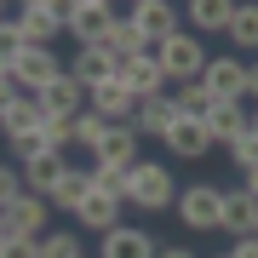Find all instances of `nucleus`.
Segmentation results:
<instances>
[{
    "label": "nucleus",
    "instance_id": "33",
    "mask_svg": "<svg viewBox=\"0 0 258 258\" xmlns=\"http://www.w3.org/2000/svg\"><path fill=\"white\" fill-rule=\"evenodd\" d=\"M86 172H92V189L98 195H126V166H86Z\"/></svg>",
    "mask_w": 258,
    "mask_h": 258
},
{
    "label": "nucleus",
    "instance_id": "15",
    "mask_svg": "<svg viewBox=\"0 0 258 258\" xmlns=\"http://www.w3.org/2000/svg\"><path fill=\"white\" fill-rule=\"evenodd\" d=\"M138 144H144L138 132H132L126 120H115V126L98 138V149H92V166H132L138 161Z\"/></svg>",
    "mask_w": 258,
    "mask_h": 258
},
{
    "label": "nucleus",
    "instance_id": "29",
    "mask_svg": "<svg viewBox=\"0 0 258 258\" xmlns=\"http://www.w3.org/2000/svg\"><path fill=\"white\" fill-rule=\"evenodd\" d=\"M40 258H86L81 252V235H75V230H46V235H40Z\"/></svg>",
    "mask_w": 258,
    "mask_h": 258
},
{
    "label": "nucleus",
    "instance_id": "16",
    "mask_svg": "<svg viewBox=\"0 0 258 258\" xmlns=\"http://www.w3.org/2000/svg\"><path fill=\"white\" fill-rule=\"evenodd\" d=\"M12 29H18V40H23V46H52V40L63 35V23H57L46 6H18Z\"/></svg>",
    "mask_w": 258,
    "mask_h": 258
},
{
    "label": "nucleus",
    "instance_id": "34",
    "mask_svg": "<svg viewBox=\"0 0 258 258\" xmlns=\"http://www.w3.org/2000/svg\"><path fill=\"white\" fill-rule=\"evenodd\" d=\"M12 195H23V166L18 161H0V207H6Z\"/></svg>",
    "mask_w": 258,
    "mask_h": 258
},
{
    "label": "nucleus",
    "instance_id": "17",
    "mask_svg": "<svg viewBox=\"0 0 258 258\" xmlns=\"http://www.w3.org/2000/svg\"><path fill=\"white\" fill-rule=\"evenodd\" d=\"M172 120H178V109H172V98L161 92V98H138V103H132V120H126V126L138 132V138H161Z\"/></svg>",
    "mask_w": 258,
    "mask_h": 258
},
{
    "label": "nucleus",
    "instance_id": "13",
    "mask_svg": "<svg viewBox=\"0 0 258 258\" xmlns=\"http://www.w3.org/2000/svg\"><path fill=\"white\" fill-rule=\"evenodd\" d=\"M161 144H166V155H172V161H201L207 149H212L207 126H201V120H184V115H178L172 126L161 132Z\"/></svg>",
    "mask_w": 258,
    "mask_h": 258
},
{
    "label": "nucleus",
    "instance_id": "2",
    "mask_svg": "<svg viewBox=\"0 0 258 258\" xmlns=\"http://www.w3.org/2000/svg\"><path fill=\"white\" fill-rule=\"evenodd\" d=\"M207 46H201V35L195 29H178V35H166L161 46H155V63L166 75V86H178V81H201V69H207Z\"/></svg>",
    "mask_w": 258,
    "mask_h": 258
},
{
    "label": "nucleus",
    "instance_id": "43",
    "mask_svg": "<svg viewBox=\"0 0 258 258\" xmlns=\"http://www.w3.org/2000/svg\"><path fill=\"white\" fill-rule=\"evenodd\" d=\"M81 6H115V0H81Z\"/></svg>",
    "mask_w": 258,
    "mask_h": 258
},
{
    "label": "nucleus",
    "instance_id": "3",
    "mask_svg": "<svg viewBox=\"0 0 258 258\" xmlns=\"http://www.w3.org/2000/svg\"><path fill=\"white\" fill-rule=\"evenodd\" d=\"M218 201H224L218 184H189V189L172 195V212H178V224H184V230L212 235V230H218Z\"/></svg>",
    "mask_w": 258,
    "mask_h": 258
},
{
    "label": "nucleus",
    "instance_id": "32",
    "mask_svg": "<svg viewBox=\"0 0 258 258\" xmlns=\"http://www.w3.org/2000/svg\"><path fill=\"white\" fill-rule=\"evenodd\" d=\"M103 132H109V120H103V115H92V109L75 115V144H81V149H98Z\"/></svg>",
    "mask_w": 258,
    "mask_h": 258
},
{
    "label": "nucleus",
    "instance_id": "44",
    "mask_svg": "<svg viewBox=\"0 0 258 258\" xmlns=\"http://www.w3.org/2000/svg\"><path fill=\"white\" fill-rule=\"evenodd\" d=\"M6 235H12V230H6V212H0V241H6Z\"/></svg>",
    "mask_w": 258,
    "mask_h": 258
},
{
    "label": "nucleus",
    "instance_id": "40",
    "mask_svg": "<svg viewBox=\"0 0 258 258\" xmlns=\"http://www.w3.org/2000/svg\"><path fill=\"white\" fill-rule=\"evenodd\" d=\"M155 258H195L189 247H155Z\"/></svg>",
    "mask_w": 258,
    "mask_h": 258
},
{
    "label": "nucleus",
    "instance_id": "10",
    "mask_svg": "<svg viewBox=\"0 0 258 258\" xmlns=\"http://www.w3.org/2000/svg\"><path fill=\"white\" fill-rule=\"evenodd\" d=\"M63 75L81 92H92V86H103V81H115V57L103 52V46H75V57L63 63Z\"/></svg>",
    "mask_w": 258,
    "mask_h": 258
},
{
    "label": "nucleus",
    "instance_id": "4",
    "mask_svg": "<svg viewBox=\"0 0 258 258\" xmlns=\"http://www.w3.org/2000/svg\"><path fill=\"white\" fill-rule=\"evenodd\" d=\"M57 75H63V63H57L52 46H23L18 57H12V86H18V92H29V98L46 92Z\"/></svg>",
    "mask_w": 258,
    "mask_h": 258
},
{
    "label": "nucleus",
    "instance_id": "39",
    "mask_svg": "<svg viewBox=\"0 0 258 258\" xmlns=\"http://www.w3.org/2000/svg\"><path fill=\"white\" fill-rule=\"evenodd\" d=\"M247 98L258 103V57H252V63H247Z\"/></svg>",
    "mask_w": 258,
    "mask_h": 258
},
{
    "label": "nucleus",
    "instance_id": "7",
    "mask_svg": "<svg viewBox=\"0 0 258 258\" xmlns=\"http://www.w3.org/2000/svg\"><path fill=\"white\" fill-rule=\"evenodd\" d=\"M115 86L126 98H161L166 92V75L155 63V52H138V57H120L115 63Z\"/></svg>",
    "mask_w": 258,
    "mask_h": 258
},
{
    "label": "nucleus",
    "instance_id": "23",
    "mask_svg": "<svg viewBox=\"0 0 258 258\" xmlns=\"http://www.w3.org/2000/svg\"><path fill=\"white\" fill-rule=\"evenodd\" d=\"M201 126H207L212 144H235L241 132H247V109H241V103H212V115L201 120Z\"/></svg>",
    "mask_w": 258,
    "mask_h": 258
},
{
    "label": "nucleus",
    "instance_id": "8",
    "mask_svg": "<svg viewBox=\"0 0 258 258\" xmlns=\"http://www.w3.org/2000/svg\"><path fill=\"white\" fill-rule=\"evenodd\" d=\"M0 212H6V230H12V235H29V241H40V235L52 230V207H46V195H35V189L12 195V201L0 207Z\"/></svg>",
    "mask_w": 258,
    "mask_h": 258
},
{
    "label": "nucleus",
    "instance_id": "36",
    "mask_svg": "<svg viewBox=\"0 0 258 258\" xmlns=\"http://www.w3.org/2000/svg\"><path fill=\"white\" fill-rule=\"evenodd\" d=\"M23 52V40H18V29H12V18H0V63L12 69V57Z\"/></svg>",
    "mask_w": 258,
    "mask_h": 258
},
{
    "label": "nucleus",
    "instance_id": "41",
    "mask_svg": "<svg viewBox=\"0 0 258 258\" xmlns=\"http://www.w3.org/2000/svg\"><path fill=\"white\" fill-rule=\"evenodd\" d=\"M247 189H252V195H258V166H252V172H247Z\"/></svg>",
    "mask_w": 258,
    "mask_h": 258
},
{
    "label": "nucleus",
    "instance_id": "12",
    "mask_svg": "<svg viewBox=\"0 0 258 258\" xmlns=\"http://www.w3.org/2000/svg\"><path fill=\"white\" fill-rule=\"evenodd\" d=\"M109 23H115V6H75L69 23H63V35L75 40V46H103Z\"/></svg>",
    "mask_w": 258,
    "mask_h": 258
},
{
    "label": "nucleus",
    "instance_id": "19",
    "mask_svg": "<svg viewBox=\"0 0 258 258\" xmlns=\"http://www.w3.org/2000/svg\"><path fill=\"white\" fill-rule=\"evenodd\" d=\"M35 103H40V115H81L86 109V92L69 81V75H57L46 92H35Z\"/></svg>",
    "mask_w": 258,
    "mask_h": 258
},
{
    "label": "nucleus",
    "instance_id": "22",
    "mask_svg": "<svg viewBox=\"0 0 258 258\" xmlns=\"http://www.w3.org/2000/svg\"><path fill=\"white\" fill-rule=\"evenodd\" d=\"M224 40H230L235 52H258V0H247V6L235 0L230 23H224Z\"/></svg>",
    "mask_w": 258,
    "mask_h": 258
},
{
    "label": "nucleus",
    "instance_id": "24",
    "mask_svg": "<svg viewBox=\"0 0 258 258\" xmlns=\"http://www.w3.org/2000/svg\"><path fill=\"white\" fill-rule=\"evenodd\" d=\"M86 189H92V172H86V166H69V172L57 178V189L46 195V207H52V212H75Z\"/></svg>",
    "mask_w": 258,
    "mask_h": 258
},
{
    "label": "nucleus",
    "instance_id": "38",
    "mask_svg": "<svg viewBox=\"0 0 258 258\" xmlns=\"http://www.w3.org/2000/svg\"><path fill=\"white\" fill-rule=\"evenodd\" d=\"M75 6H81V0H46V12H52L57 23H69V12H75Z\"/></svg>",
    "mask_w": 258,
    "mask_h": 258
},
{
    "label": "nucleus",
    "instance_id": "28",
    "mask_svg": "<svg viewBox=\"0 0 258 258\" xmlns=\"http://www.w3.org/2000/svg\"><path fill=\"white\" fill-rule=\"evenodd\" d=\"M6 149H12V161H18V166L40 161V155H57V149L46 144V132H40V126H29V132H18V138H6Z\"/></svg>",
    "mask_w": 258,
    "mask_h": 258
},
{
    "label": "nucleus",
    "instance_id": "6",
    "mask_svg": "<svg viewBox=\"0 0 258 258\" xmlns=\"http://www.w3.org/2000/svg\"><path fill=\"white\" fill-rule=\"evenodd\" d=\"M201 86H207L218 103H241V98H247V63H241V52H218V57H207Z\"/></svg>",
    "mask_w": 258,
    "mask_h": 258
},
{
    "label": "nucleus",
    "instance_id": "27",
    "mask_svg": "<svg viewBox=\"0 0 258 258\" xmlns=\"http://www.w3.org/2000/svg\"><path fill=\"white\" fill-rule=\"evenodd\" d=\"M29 126H40V103L29 98V92H18L6 109H0V132H6V138H18V132H29Z\"/></svg>",
    "mask_w": 258,
    "mask_h": 258
},
{
    "label": "nucleus",
    "instance_id": "14",
    "mask_svg": "<svg viewBox=\"0 0 258 258\" xmlns=\"http://www.w3.org/2000/svg\"><path fill=\"white\" fill-rule=\"evenodd\" d=\"M120 212H126V207H120L115 195H98V189H86V195H81V207H75L69 218L81 224V230H92V235H109L115 224H120Z\"/></svg>",
    "mask_w": 258,
    "mask_h": 258
},
{
    "label": "nucleus",
    "instance_id": "9",
    "mask_svg": "<svg viewBox=\"0 0 258 258\" xmlns=\"http://www.w3.org/2000/svg\"><path fill=\"white\" fill-rule=\"evenodd\" d=\"M258 230V195L241 184V189H224V201H218V235H230V241H241V235H252Z\"/></svg>",
    "mask_w": 258,
    "mask_h": 258
},
{
    "label": "nucleus",
    "instance_id": "37",
    "mask_svg": "<svg viewBox=\"0 0 258 258\" xmlns=\"http://www.w3.org/2000/svg\"><path fill=\"white\" fill-rule=\"evenodd\" d=\"M230 258H258V235H241V241H230Z\"/></svg>",
    "mask_w": 258,
    "mask_h": 258
},
{
    "label": "nucleus",
    "instance_id": "20",
    "mask_svg": "<svg viewBox=\"0 0 258 258\" xmlns=\"http://www.w3.org/2000/svg\"><path fill=\"white\" fill-rule=\"evenodd\" d=\"M166 98H172V109L184 115V120H207V115H212V103H218L201 81H178V86H166Z\"/></svg>",
    "mask_w": 258,
    "mask_h": 258
},
{
    "label": "nucleus",
    "instance_id": "11",
    "mask_svg": "<svg viewBox=\"0 0 258 258\" xmlns=\"http://www.w3.org/2000/svg\"><path fill=\"white\" fill-rule=\"evenodd\" d=\"M98 241H103L98 258H155V247H161V241L149 230H138V224H115V230L98 235Z\"/></svg>",
    "mask_w": 258,
    "mask_h": 258
},
{
    "label": "nucleus",
    "instance_id": "35",
    "mask_svg": "<svg viewBox=\"0 0 258 258\" xmlns=\"http://www.w3.org/2000/svg\"><path fill=\"white\" fill-rule=\"evenodd\" d=\"M0 258H40V241H29V235H6V241H0Z\"/></svg>",
    "mask_w": 258,
    "mask_h": 258
},
{
    "label": "nucleus",
    "instance_id": "49",
    "mask_svg": "<svg viewBox=\"0 0 258 258\" xmlns=\"http://www.w3.org/2000/svg\"><path fill=\"white\" fill-rule=\"evenodd\" d=\"M252 235H258V230H252Z\"/></svg>",
    "mask_w": 258,
    "mask_h": 258
},
{
    "label": "nucleus",
    "instance_id": "45",
    "mask_svg": "<svg viewBox=\"0 0 258 258\" xmlns=\"http://www.w3.org/2000/svg\"><path fill=\"white\" fill-rule=\"evenodd\" d=\"M18 6H46V0H18Z\"/></svg>",
    "mask_w": 258,
    "mask_h": 258
},
{
    "label": "nucleus",
    "instance_id": "31",
    "mask_svg": "<svg viewBox=\"0 0 258 258\" xmlns=\"http://www.w3.org/2000/svg\"><path fill=\"white\" fill-rule=\"evenodd\" d=\"M224 149H230V166H241V178H247L252 166H258V132H252V126L241 132L235 144H224Z\"/></svg>",
    "mask_w": 258,
    "mask_h": 258
},
{
    "label": "nucleus",
    "instance_id": "5",
    "mask_svg": "<svg viewBox=\"0 0 258 258\" xmlns=\"http://www.w3.org/2000/svg\"><path fill=\"white\" fill-rule=\"evenodd\" d=\"M126 23L144 35V46H149V52H155L166 35H178V29H184V18H178L172 0H138V6H126Z\"/></svg>",
    "mask_w": 258,
    "mask_h": 258
},
{
    "label": "nucleus",
    "instance_id": "25",
    "mask_svg": "<svg viewBox=\"0 0 258 258\" xmlns=\"http://www.w3.org/2000/svg\"><path fill=\"white\" fill-rule=\"evenodd\" d=\"M103 52H109L115 63H120V57H138V52H149V46H144V35H138V29L126 23V12H115L109 35H103Z\"/></svg>",
    "mask_w": 258,
    "mask_h": 258
},
{
    "label": "nucleus",
    "instance_id": "48",
    "mask_svg": "<svg viewBox=\"0 0 258 258\" xmlns=\"http://www.w3.org/2000/svg\"><path fill=\"white\" fill-rule=\"evenodd\" d=\"M126 6H138V0H126Z\"/></svg>",
    "mask_w": 258,
    "mask_h": 258
},
{
    "label": "nucleus",
    "instance_id": "46",
    "mask_svg": "<svg viewBox=\"0 0 258 258\" xmlns=\"http://www.w3.org/2000/svg\"><path fill=\"white\" fill-rule=\"evenodd\" d=\"M6 6H12V0H0V18H6Z\"/></svg>",
    "mask_w": 258,
    "mask_h": 258
},
{
    "label": "nucleus",
    "instance_id": "26",
    "mask_svg": "<svg viewBox=\"0 0 258 258\" xmlns=\"http://www.w3.org/2000/svg\"><path fill=\"white\" fill-rule=\"evenodd\" d=\"M63 172H69V161H63V155H40V161H29V166H23V189H35V195H52Z\"/></svg>",
    "mask_w": 258,
    "mask_h": 258
},
{
    "label": "nucleus",
    "instance_id": "42",
    "mask_svg": "<svg viewBox=\"0 0 258 258\" xmlns=\"http://www.w3.org/2000/svg\"><path fill=\"white\" fill-rule=\"evenodd\" d=\"M247 126H252V132H258V103H252V115H247Z\"/></svg>",
    "mask_w": 258,
    "mask_h": 258
},
{
    "label": "nucleus",
    "instance_id": "30",
    "mask_svg": "<svg viewBox=\"0 0 258 258\" xmlns=\"http://www.w3.org/2000/svg\"><path fill=\"white\" fill-rule=\"evenodd\" d=\"M40 132H46V144L63 155V149L75 144V115H40Z\"/></svg>",
    "mask_w": 258,
    "mask_h": 258
},
{
    "label": "nucleus",
    "instance_id": "1",
    "mask_svg": "<svg viewBox=\"0 0 258 258\" xmlns=\"http://www.w3.org/2000/svg\"><path fill=\"white\" fill-rule=\"evenodd\" d=\"M172 195H178L172 166L144 161V155L126 166V195H120V207H132V212H166V207H172Z\"/></svg>",
    "mask_w": 258,
    "mask_h": 258
},
{
    "label": "nucleus",
    "instance_id": "18",
    "mask_svg": "<svg viewBox=\"0 0 258 258\" xmlns=\"http://www.w3.org/2000/svg\"><path fill=\"white\" fill-rule=\"evenodd\" d=\"M235 0H184V29H195V35H224V23H230Z\"/></svg>",
    "mask_w": 258,
    "mask_h": 258
},
{
    "label": "nucleus",
    "instance_id": "47",
    "mask_svg": "<svg viewBox=\"0 0 258 258\" xmlns=\"http://www.w3.org/2000/svg\"><path fill=\"white\" fill-rule=\"evenodd\" d=\"M207 258H230V252H207Z\"/></svg>",
    "mask_w": 258,
    "mask_h": 258
},
{
    "label": "nucleus",
    "instance_id": "21",
    "mask_svg": "<svg viewBox=\"0 0 258 258\" xmlns=\"http://www.w3.org/2000/svg\"><path fill=\"white\" fill-rule=\"evenodd\" d=\"M132 103H138V98H126L115 81H103V86H92V92H86V109L103 115L109 126H115V120H132Z\"/></svg>",
    "mask_w": 258,
    "mask_h": 258
}]
</instances>
